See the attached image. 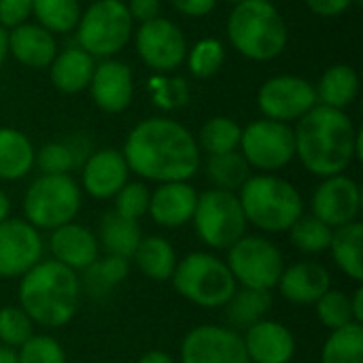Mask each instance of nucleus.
Returning a JSON list of instances; mask_svg holds the SVG:
<instances>
[{"mask_svg": "<svg viewBox=\"0 0 363 363\" xmlns=\"http://www.w3.org/2000/svg\"><path fill=\"white\" fill-rule=\"evenodd\" d=\"M123 157L130 172L157 183L189 181L200 168L198 140L168 117H151L134 125L125 138Z\"/></svg>", "mask_w": 363, "mask_h": 363, "instance_id": "nucleus-1", "label": "nucleus"}, {"mask_svg": "<svg viewBox=\"0 0 363 363\" xmlns=\"http://www.w3.org/2000/svg\"><path fill=\"white\" fill-rule=\"evenodd\" d=\"M296 155L317 177L342 174L353 160H362V132L345 111L315 104L298 119Z\"/></svg>", "mask_w": 363, "mask_h": 363, "instance_id": "nucleus-2", "label": "nucleus"}, {"mask_svg": "<svg viewBox=\"0 0 363 363\" xmlns=\"http://www.w3.org/2000/svg\"><path fill=\"white\" fill-rule=\"evenodd\" d=\"M81 283L74 270L55 259L38 262L21 277L19 308L43 328H62L79 308Z\"/></svg>", "mask_w": 363, "mask_h": 363, "instance_id": "nucleus-3", "label": "nucleus"}, {"mask_svg": "<svg viewBox=\"0 0 363 363\" xmlns=\"http://www.w3.org/2000/svg\"><path fill=\"white\" fill-rule=\"evenodd\" d=\"M238 200L247 223L272 234L287 232L304 215V202L296 185L268 172L249 177L238 189Z\"/></svg>", "mask_w": 363, "mask_h": 363, "instance_id": "nucleus-4", "label": "nucleus"}, {"mask_svg": "<svg viewBox=\"0 0 363 363\" xmlns=\"http://www.w3.org/2000/svg\"><path fill=\"white\" fill-rule=\"evenodd\" d=\"M228 36L240 55L266 62L283 53L287 45V26L274 2L247 0L236 4L230 13Z\"/></svg>", "mask_w": 363, "mask_h": 363, "instance_id": "nucleus-5", "label": "nucleus"}, {"mask_svg": "<svg viewBox=\"0 0 363 363\" xmlns=\"http://www.w3.org/2000/svg\"><path fill=\"white\" fill-rule=\"evenodd\" d=\"M170 281L179 296L202 308H223L236 291L228 264L206 251H194L179 259Z\"/></svg>", "mask_w": 363, "mask_h": 363, "instance_id": "nucleus-6", "label": "nucleus"}, {"mask_svg": "<svg viewBox=\"0 0 363 363\" xmlns=\"http://www.w3.org/2000/svg\"><path fill=\"white\" fill-rule=\"evenodd\" d=\"M81 208V189L70 174H40L23 196L26 221L43 230H55L74 221Z\"/></svg>", "mask_w": 363, "mask_h": 363, "instance_id": "nucleus-7", "label": "nucleus"}, {"mask_svg": "<svg viewBox=\"0 0 363 363\" xmlns=\"http://www.w3.org/2000/svg\"><path fill=\"white\" fill-rule=\"evenodd\" d=\"M132 23L123 0H96L77 23L79 47L91 57H111L128 45Z\"/></svg>", "mask_w": 363, "mask_h": 363, "instance_id": "nucleus-8", "label": "nucleus"}, {"mask_svg": "<svg viewBox=\"0 0 363 363\" xmlns=\"http://www.w3.org/2000/svg\"><path fill=\"white\" fill-rule=\"evenodd\" d=\"M191 221L198 238L211 249H230L247 230L238 194L215 187L198 194Z\"/></svg>", "mask_w": 363, "mask_h": 363, "instance_id": "nucleus-9", "label": "nucleus"}, {"mask_svg": "<svg viewBox=\"0 0 363 363\" xmlns=\"http://www.w3.org/2000/svg\"><path fill=\"white\" fill-rule=\"evenodd\" d=\"M228 268L236 283L249 289L270 291L285 270L283 253L262 236H242L228 249Z\"/></svg>", "mask_w": 363, "mask_h": 363, "instance_id": "nucleus-10", "label": "nucleus"}, {"mask_svg": "<svg viewBox=\"0 0 363 363\" xmlns=\"http://www.w3.org/2000/svg\"><path fill=\"white\" fill-rule=\"evenodd\" d=\"M238 149L251 168L272 174L296 157V136L289 123L264 117L242 130Z\"/></svg>", "mask_w": 363, "mask_h": 363, "instance_id": "nucleus-11", "label": "nucleus"}, {"mask_svg": "<svg viewBox=\"0 0 363 363\" xmlns=\"http://www.w3.org/2000/svg\"><path fill=\"white\" fill-rule=\"evenodd\" d=\"M317 102L311 81L296 74H281L268 79L257 94V106L266 119L289 123L304 117Z\"/></svg>", "mask_w": 363, "mask_h": 363, "instance_id": "nucleus-12", "label": "nucleus"}, {"mask_svg": "<svg viewBox=\"0 0 363 363\" xmlns=\"http://www.w3.org/2000/svg\"><path fill=\"white\" fill-rule=\"evenodd\" d=\"M181 363H251L242 336L225 325H198L181 342Z\"/></svg>", "mask_w": 363, "mask_h": 363, "instance_id": "nucleus-13", "label": "nucleus"}, {"mask_svg": "<svg viewBox=\"0 0 363 363\" xmlns=\"http://www.w3.org/2000/svg\"><path fill=\"white\" fill-rule=\"evenodd\" d=\"M136 51L149 68L170 72L187 57V40L174 21L155 17L136 30Z\"/></svg>", "mask_w": 363, "mask_h": 363, "instance_id": "nucleus-14", "label": "nucleus"}, {"mask_svg": "<svg viewBox=\"0 0 363 363\" xmlns=\"http://www.w3.org/2000/svg\"><path fill=\"white\" fill-rule=\"evenodd\" d=\"M43 238L26 219H4L0 223V277H23L43 259Z\"/></svg>", "mask_w": 363, "mask_h": 363, "instance_id": "nucleus-15", "label": "nucleus"}, {"mask_svg": "<svg viewBox=\"0 0 363 363\" xmlns=\"http://www.w3.org/2000/svg\"><path fill=\"white\" fill-rule=\"evenodd\" d=\"M311 206L317 219L336 230L340 225L357 221L362 208V189L351 177L334 174L317 185Z\"/></svg>", "mask_w": 363, "mask_h": 363, "instance_id": "nucleus-16", "label": "nucleus"}, {"mask_svg": "<svg viewBox=\"0 0 363 363\" xmlns=\"http://www.w3.org/2000/svg\"><path fill=\"white\" fill-rule=\"evenodd\" d=\"M128 162L117 149H100L96 153H89V157L81 166L83 189L96 200L115 198L117 191L128 183Z\"/></svg>", "mask_w": 363, "mask_h": 363, "instance_id": "nucleus-17", "label": "nucleus"}, {"mask_svg": "<svg viewBox=\"0 0 363 363\" xmlns=\"http://www.w3.org/2000/svg\"><path fill=\"white\" fill-rule=\"evenodd\" d=\"M89 87H91V98L100 111L121 113L130 106L134 96L132 68L117 60H106L102 64H96Z\"/></svg>", "mask_w": 363, "mask_h": 363, "instance_id": "nucleus-18", "label": "nucleus"}, {"mask_svg": "<svg viewBox=\"0 0 363 363\" xmlns=\"http://www.w3.org/2000/svg\"><path fill=\"white\" fill-rule=\"evenodd\" d=\"M198 202V191L187 181L160 183L149 198V215L160 228H181L191 221Z\"/></svg>", "mask_w": 363, "mask_h": 363, "instance_id": "nucleus-19", "label": "nucleus"}, {"mask_svg": "<svg viewBox=\"0 0 363 363\" xmlns=\"http://www.w3.org/2000/svg\"><path fill=\"white\" fill-rule=\"evenodd\" d=\"M242 340L251 363H289L296 355L294 334L279 321L264 319L251 325Z\"/></svg>", "mask_w": 363, "mask_h": 363, "instance_id": "nucleus-20", "label": "nucleus"}, {"mask_svg": "<svg viewBox=\"0 0 363 363\" xmlns=\"http://www.w3.org/2000/svg\"><path fill=\"white\" fill-rule=\"evenodd\" d=\"M49 249H51L55 262H60L62 266H66L74 272L85 270L89 264L96 262V257L100 253L98 238L91 234V230H87L85 225L74 223V221L51 230Z\"/></svg>", "mask_w": 363, "mask_h": 363, "instance_id": "nucleus-21", "label": "nucleus"}, {"mask_svg": "<svg viewBox=\"0 0 363 363\" xmlns=\"http://www.w3.org/2000/svg\"><path fill=\"white\" fill-rule=\"evenodd\" d=\"M281 296L300 306L315 304L330 287V272L315 262H298L283 270L279 285Z\"/></svg>", "mask_w": 363, "mask_h": 363, "instance_id": "nucleus-22", "label": "nucleus"}, {"mask_svg": "<svg viewBox=\"0 0 363 363\" xmlns=\"http://www.w3.org/2000/svg\"><path fill=\"white\" fill-rule=\"evenodd\" d=\"M9 53L28 68H49L57 55V43L51 32L38 23H21L6 34Z\"/></svg>", "mask_w": 363, "mask_h": 363, "instance_id": "nucleus-23", "label": "nucleus"}, {"mask_svg": "<svg viewBox=\"0 0 363 363\" xmlns=\"http://www.w3.org/2000/svg\"><path fill=\"white\" fill-rule=\"evenodd\" d=\"M94 68L96 62L87 51L81 47H70L53 57L49 64V77L53 87L62 94H79L89 87Z\"/></svg>", "mask_w": 363, "mask_h": 363, "instance_id": "nucleus-24", "label": "nucleus"}, {"mask_svg": "<svg viewBox=\"0 0 363 363\" xmlns=\"http://www.w3.org/2000/svg\"><path fill=\"white\" fill-rule=\"evenodd\" d=\"M136 268L151 281L164 283L172 279V272L177 268V251L164 236H145L140 238L134 255H132Z\"/></svg>", "mask_w": 363, "mask_h": 363, "instance_id": "nucleus-25", "label": "nucleus"}, {"mask_svg": "<svg viewBox=\"0 0 363 363\" xmlns=\"http://www.w3.org/2000/svg\"><path fill=\"white\" fill-rule=\"evenodd\" d=\"M30 138L15 128H0V181H19L34 166Z\"/></svg>", "mask_w": 363, "mask_h": 363, "instance_id": "nucleus-26", "label": "nucleus"}, {"mask_svg": "<svg viewBox=\"0 0 363 363\" xmlns=\"http://www.w3.org/2000/svg\"><path fill=\"white\" fill-rule=\"evenodd\" d=\"M330 251L336 266L355 283L363 281V223L351 221L332 232Z\"/></svg>", "mask_w": 363, "mask_h": 363, "instance_id": "nucleus-27", "label": "nucleus"}, {"mask_svg": "<svg viewBox=\"0 0 363 363\" xmlns=\"http://www.w3.org/2000/svg\"><path fill=\"white\" fill-rule=\"evenodd\" d=\"M315 94H317V102H321L323 106L345 111L349 104L355 102L359 94V77L353 66L347 64L330 66L323 72Z\"/></svg>", "mask_w": 363, "mask_h": 363, "instance_id": "nucleus-28", "label": "nucleus"}, {"mask_svg": "<svg viewBox=\"0 0 363 363\" xmlns=\"http://www.w3.org/2000/svg\"><path fill=\"white\" fill-rule=\"evenodd\" d=\"M225 308V321L232 330H249L251 325L266 319V315L272 308V296L264 289H236L234 296L228 300Z\"/></svg>", "mask_w": 363, "mask_h": 363, "instance_id": "nucleus-29", "label": "nucleus"}, {"mask_svg": "<svg viewBox=\"0 0 363 363\" xmlns=\"http://www.w3.org/2000/svg\"><path fill=\"white\" fill-rule=\"evenodd\" d=\"M143 238L138 221L125 219L115 211H108L100 219V242L108 255L132 259L138 242Z\"/></svg>", "mask_w": 363, "mask_h": 363, "instance_id": "nucleus-30", "label": "nucleus"}, {"mask_svg": "<svg viewBox=\"0 0 363 363\" xmlns=\"http://www.w3.org/2000/svg\"><path fill=\"white\" fill-rule=\"evenodd\" d=\"M89 157L87 143L79 136L70 140H55L47 143L34 157V164L40 168L43 174H70V170L83 166Z\"/></svg>", "mask_w": 363, "mask_h": 363, "instance_id": "nucleus-31", "label": "nucleus"}, {"mask_svg": "<svg viewBox=\"0 0 363 363\" xmlns=\"http://www.w3.org/2000/svg\"><path fill=\"white\" fill-rule=\"evenodd\" d=\"M128 272H130V262L125 257L106 253L104 257L98 255L96 262L83 270V279H79V283H83V289L89 296L104 298L128 279Z\"/></svg>", "mask_w": 363, "mask_h": 363, "instance_id": "nucleus-32", "label": "nucleus"}, {"mask_svg": "<svg viewBox=\"0 0 363 363\" xmlns=\"http://www.w3.org/2000/svg\"><path fill=\"white\" fill-rule=\"evenodd\" d=\"M206 177L215 185V189L238 191L247 179L251 177V166L242 157L240 151H230L221 155H208L206 160Z\"/></svg>", "mask_w": 363, "mask_h": 363, "instance_id": "nucleus-33", "label": "nucleus"}, {"mask_svg": "<svg viewBox=\"0 0 363 363\" xmlns=\"http://www.w3.org/2000/svg\"><path fill=\"white\" fill-rule=\"evenodd\" d=\"M321 363H363L362 323H349L332 330L321 349Z\"/></svg>", "mask_w": 363, "mask_h": 363, "instance_id": "nucleus-34", "label": "nucleus"}, {"mask_svg": "<svg viewBox=\"0 0 363 363\" xmlns=\"http://www.w3.org/2000/svg\"><path fill=\"white\" fill-rule=\"evenodd\" d=\"M32 15L47 32H72L81 19L79 0H32Z\"/></svg>", "mask_w": 363, "mask_h": 363, "instance_id": "nucleus-35", "label": "nucleus"}, {"mask_svg": "<svg viewBox=\"0 0 363 363\" xmlns=\"http://www.w3.org/2000/svg\"><path fill=\"white\" fill-rule=\"evenodd\" d=\"M242 128L230 117H213L200 130L198 147L208 155H221L230 151H238Z\"/></svg>", "mask_w": 363, "mask_h": 363, "instance_id": "nucleus-36", "label": "nucleus"}, {"mask_svg": "<svg viewBox=\"0 0 363 363\" xmlns=\"http://www.w3.org/2000/svg\"><path fill=\"white\" fill-rule=\"evenodd\" d=\"M289 238L291 245L308 255H317L330 249V240H332V228L325 225L321 219H317L315 215H302L289 230Z\"/></svg>", "mask_w": 363, "mask_h": 363, "instance_id": "nucleus-37", "label": "nucleus"}, {"mask_svg": "<svg viewBox=\"0 0 363 363\" xmlns=\"http://www.w3.org/2000/svg\"><path fill=\"white\" fill-rule=\"evenodd\" d=\"M317 317L328 330H338L349 323H355L351 311V296L340 289H328L317 302Z\"/></svg>", "mask_w": 363, "mask_h": 363, "instance_id": "nucleus-38", "label": "nucleus"}, {"mask_svg": "<svg viewBox=\"0 0 363 363\" xmlns=\"http://www.w3.org/2000/svg\"><path fill=\"white\" fill-rule=\"evenodd\" d=\"M223 60H225V49H223L221 40H217V38L198 40L191 47V51L187 53L189 70L198 79H208L215 72H219V68L223 66Z\"/></svg>", "mask_w": 363, "mask_h": 363, "instance_id": "nucleus-39", "label": "nucleus"}, {"mask_svg": "<svg viewBox=\"0 0 363 363\" xmlns=\"http://www.w3.org/2000/svg\"><path fill=\"white\" fill-rule=\"evenodd\" d=\"M30 336H34V323L19 306L0 308V342L4 347L19 349Z\"/></svg>", "mask_w": 363, "mask_h": 363, "instance_id": "nucleus-40", "label": "nucleus"}, {"mask_svg": "<svg viewBox=\"0 0 363 363\" xmlns=\"http://www.w3.org/2000/svg\"><path fill=\"white\" fill-rule=\"evenodd\" d=\"M19 363H66V353L62 345L47 334L30 336L17 353Z\"/></svg>", "mask_w": 363, "mask_h": 363, "instance_id": "nucleus-41", "label": "nucleus"}, {"mask_svg": "<svg viewBox=\"0 0 363 363\" xmlns=\"http://www.w3.org/2000/svg\"><path fill=\"white\" fill-rule=\"evenodd\" d=\"M149 198H151V191L145 183H125L117 196H115V213L125 217V219H132V221H138L140 217L147 215L149 211Z\"/></svg>", "mask_w": 363, "mask_h": 363, "instance_id": "nucleus-42", "label": "nucleus"}, {"mask_svg": "<svg viewBox=\"0 0 363 363\" xmlns=\"http://www.w3.org/2000/svg\"><path fill=\"white\" fill-rule=\"evenodd\" d=\"M151 94L153 102L162 106L164 111L179 108L187 102L189 89L185 79H153L151 81Z\"/></svg>", "mask_w": 363, "mask_h": 363, "instance_id": "nucleus-43", "label": "nucleus"}, {"mask_svg": "<svg viewBox=\"0 0 363 363\" xmlns=\"http://www.w3.org/2000/svg\"><path fill=\"white\" fill-rule=\"evenodd\" d=\"M32 15V0H0V28H17Z\"/></svg>", "mask_w": 363, "mask_h": 363, "instance_id": "nucleus-44", "label": "nucleus"}, {"mask_svg": "<svg viewBox=\"0 0 363 363\" xmlns=\"http://www.w3.org/2000/svg\"><path fill=\"white\" fill-rule=\"evenodd\" d=\"M125 6H128L132 21H138V23H147V21L160 17V11H162L160 0H130Z\"/></svg>", "mask_w": 363, "mask_h": 363, "instance_id": "nucleus-45", "label": "nucleus"}, {"mask_svg": "<svg viewBox=\"0 0 363 363\" xmlns=\"http://www.w3.org/2000/svg\"><path fill=\"white\" fill-rule=\"evenodd\" d=\"M304 2L313 13L321 17H338L353 4V0H304Z\"/></svg>", "mask_w": 363, "mask_h": 363, "instance_id": "nucleus-46", "label": "nucleus"}, {"mask_svg": "<svg viewBox=\"0 0 363 363\" xmlns=\"http://www.w3.org/2000/svg\"><path fill=\"white\" fill-rule=\"evenodd\" d=\"M170 2L179 13H183L187 17H204L217 4V0H170Z\"/></svg>", "mask_w": 363, "mask_h": 363, "instance_id": "nucleus-47", "label": "nucleus"}, {"mask_svg": "<svg viewBox=\"0 0 363 363\" xmlns=\"http://www.w3.org/2000/svg\"><path fill=\"white\" fill-rule=\"evenodd\" d=\"M351 311H353V319L355 323H363V289L357 287L355 294L351 296Z\"/></svg>", "mask_w": 363, "mask_h": 363, "instance_id": "nucleus-48", "label": "nucleus"}, {"mask_svg": "<svg viewBox=\"0 0 363 363\" xmlns=\"http://www.w3.org/2000/svg\"><path fill=\"white\" fill-rule=\"evenodd\" d=\"M138 363H177L168 353H164V351H149V353H145Z\"/></svg>", "mask_w": 363, "mask_h": 363, "instance_id": "nucleus-49", "label": "nucleus"}, {"mask_svg": "<svg viewBox=\"0 0 363 363\" xmlns=\"http://www.w3.org/2000/svg\"><path fill=\"white\" fill-rule=\"evenodd\" d=\"M9 213H11V200H9V196L0 189V223H2L4 219H9Z\"/></svg>", "mask_w": 363, "mask_h": 363, "instance_id": "nucleus-50", "label": "nucleus"}, {"mask_svg": "<svg viewBox=\"0 0 363 363\" xmlns=\"http://www.w3.org/2000/svg\"><path fill=\"white\" fill-rule=\"evenodd\" d=\"M0 363H19L17 362V351L9 347H0Z\"/></svg>", "mask_w": 363, "mask_h": 363, "instance_id": "nucleus-51", "label": "nucleus"}, {"mask_svg": "<svg viewBox=\"0 0 363 363\" xmlns=\"http://www.w3.org/2000/svg\"><path fill=\"white\" fill-rule=\"evenodd\" d=\"M6 30L4 28H0V68H2V64H4V60H6V53H9V40H6Z\"/></svg>", "mask_w": 363, "mask_h": 363, "instance_id": "nucleus-52", "label": "nucleus"}, {"mask_svg": "<svg viewBox=\"0 0 363 363\" xmlns=\"http://www.w3.org/2000/svg\"><path fill=\"white\" fill-rule=\"evenodd\" d=\"M225 2H230V4H234V6H236V4H240V2H247V0H225Z\"/></svg>", "mask_w": 363, "mask_h": 363, "instance_id": "nucleus-53", "label": "nucleus"}, {"mask_svg": "<svg viewBox=\"0 0 363 363\" xmlns=\"http://www.w3.org/2000/svg\"><path fill=\"white\" fill-rule=\"evenodd\" d=\"M268 2H274V0H268Z\"/></svg>", "mask_w": 363, "mask_h": 363, "instance_id": "nucleus-54", "label": "nucleus"}]
</instances>
